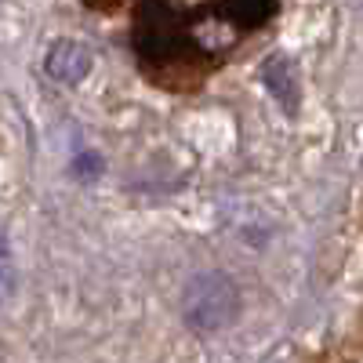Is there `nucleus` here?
Listing matches in <instances>:
<instances>
[{
	"instance_id": "3",
	"label": "nucleus",
	"mask_w": 363,
	"mask_h": 363,
	"mask_svg": "<svg viewBox=\"0 0 363 363\" xmlns=\"http://www.w3.org/2000/svg\"><path fill=\"white\" fill-rule=\"evenodd\" d=\"M262 80L272 87V95H277L284 106H298V84H294V73H291V66L284 69V58L277 55V58H269L265 62V69H262Z\"/></svg>"
},
{
	"instance_id": "1",
	"label": "nucleus",
	"mask_w": 363,
	"mask_h": 363,
	"mask_svg": "<svg viewBox=\"0 0 363 363\" xmlns=\"http://www.w3.org/2000/svg\"><path fill=\"white\" fill-rule=\"evenodd\" d=\"M182 316L193 330L211 335V330H222L240 316V291L229 277L222 272H200L189 280L186 294H182Z\"/></svg>"
},
{
	"instance_id": "4",
	"label": "nucleus",
	"mask_w": 363,
	"mask_h": 363,
	"mask_svg": "<svg viewBox=\"0 0 363 363\" xmlns=\"http://www.w3.org/2000/svg\"><path fill=\"white\" fill-rule=\"evenodd\" d=\"M269 363H284V359H269Z\"/></svg>"
},
{
	"instance_id": "2",
	"label": "nucleus",
	"mask_w": 363,
	"mask_h": 363,
	"mask_svg": "<svg viewBox=\"0 0 363 363\" xmlns=\"http://www.w3.org/2000/svg\"><path fill=\"white\" fill-rule=\"evenodd\" d=\"M44 69H48V77L62 80V84H80L91 73V51L77 40H55Z\"/></svg>"
}]
</instances>
